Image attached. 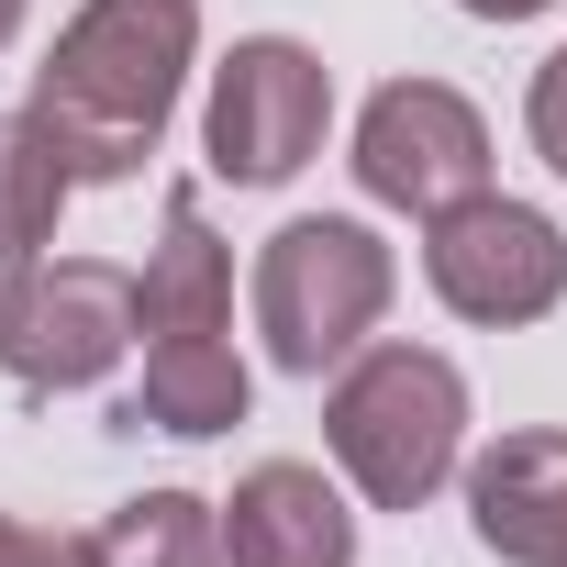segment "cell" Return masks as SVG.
I'll use <instances>...</instances> for the list:
<instances>
[{
  "mask_svg": "<svg viewBox=\"0 0 567 567\" xmlns=\"http://www.w3.org/2000/svg\"><path fill=\"white\" fill-rule=\"evenodd\" d=\"M323 445L368 489V512H423L456 478V445H467L456 357H434V346H357L334 401H323Z\"/></svg>",
  "mask_w": 567,
  "mask_h": 567,
  "instance_id": "obj_3",
  "label": "cell"
},
{
  "mask_svg": "<svg viewBox=\"0 0 567 567\" xmlns=\"http://www.w3.org/2000/svg\"><path fill=\"white\" fill-rule=\"evenodd\" d=\"M323 123H334V79L312 45L290 34H245L223 68H212V112H200V145H212V178L234 189H278L323 156Z\"/></svg>",
  "mask_w": 567,
  "mask_h": 567,
  "instance_id": "obj_6",
  "label": "cell"
},
{
  "mask_svg": "<svg viewBox=\"0 0 567 567\" xmlns=\"http://www.w3.org/2000/svg\"><path fill=\"white\" fill-rule=\"evenodd\" d=\"M523 134H534V156L567 178V45L534 68V101H523Z\"/></svg>",
  "mask_w": 567,
  "mask_h": 567,
  "instance_id": "obj_13",
  "label": "cell"
},
{
  "mask_svg": "<svg viewBox=\"0 0 567 567\" xmlns=\"http://www.w3.org/2000/svg\"><path fill=\"white\" fill-rule=\"evenodd\" d=\"M223 545H234V567H357V512H346V489L323 467L267 456V467L234 478Z\"/></svg>",
  "mask_w": 567,
  "mask_h": 567,
  "instance_id": "obj_9",
  "label": "cell"
},
{
  "mask_svg": "<svg viewBox=\"0 0 567 567\" xmlns=\"http://www.w3.org/2000/svg\"><path fill=\"white\" fill-rule=\"evenodd\" d=\"M90 545H101V567H234L223 512H212L200 489H145V501H123Z\"/></svg>",
  "mask_w": 567,
  "mask_h": 567,
  "instance_id": "obj_12",
  "label": "cell"
},
{
  "mask_svg": "<svg viewBox=\"0 0 567 567\" xmlns=\"http://www.w3.org/2000/svg\"><path fill=\"white\" fill-rule=\"evenodd\" d=\"M12 34H23V0H0V45H12Z\"/></svg>",
  "mask_w": 567,
  "mask_h": 567,
  "instance_id": "obj_16",
  "label": "cell"
},
{
  "mask_svg": "<svg viewBox=\"0 0 567 567\" xmlns=\"http://www.w3.org/2000/svg\"><path fill=\"white\" fill-rule=\"evenodd\" d=\"M0 567H101V545L90 534H34V523L0 512Z\"/></svg>",
  "mask_w": 567,
  "mask_h": 567,
  "instance_id": "obj_14",
  "label": "cell"
},
{
  "mask_svg": "<svg viewBox=\"0 0 567 567\" xmlns=\"http://www.w3.org/2000/svg\"><path fill=\"white\" fill-rule=\"evenodd\" d=\"M189 56H200V0H90V12L45 45L23 112L56 134L79 189H112V178H134L167 145Z\"/></svg>",
  "mask_w": 567,
  "mask_h": 567,
  "instance_id": "obj_1",
  "label": "cell"
},
{
  "mask_svg": "<svg viewBox=\"0 0 567 567\" xmlns=\"http://www.w3.org/2000/svg\"><path fill=\"white\" fill-rule=\"evenodd\" d=\"M134 267H101V256H23L0 267V379L12 390H90L123 368L134 346Z\"/></svg>",
  "mask_w": 567,
  "mask_h": 567,
  "instance_id": "obj_5",
  "label": "cell"
},
{
  "mask_svg": "<svg viewBox=\"0 0 567 567\" xmlns=\"http://www.w3.org/2000/svg\"><path fill=\"white\" fill-rule=\"evenodd\" d=\"M456 12H478V23H534L545 0H456Z\"/></svg>",
  "mask_w": 567,
  "mask_h": 567,
  "instance_id": "obj_15",
  "label": "cell"
},
{
  "mask_svg": "<svg viewBox=\"0 0 567 567\" xmlns=\"http://www.w3.org/2000/svg\"><path fill=\"white\" fill-rule=\"evenodd\" d=\"M134 334H145V390L123 401V423H156V434H234L256 379L234 357V256L223 234L200 223V200L178 189L167 200V234L134 278Z\"/></svg>",
  "mask_w": 567,
  "mask_h": 567,
  "instance_id": "obj_2",
  "label": "cell"
},
{
  "mask_svg": "<svg viewBox=\"0 0 567 567\" xmlns=\"http://www.w3.org/2000/svg\"><path fill=\"white\" fill-rule=\"evenodd\" d=\"M390 290H401L390 245L368 223H346V212H301V223H278L256 245V334L290 379H323L334 357H357L379 334Z\"/></svg>",
  "mask_w": 567,
  "mask_h": 567,
  "instance_id": "obj_4",
  "label": "cell"
},
{
  "mask_svg": "<svg viewBox=\"0 0 567 567\" xmlns=\"http://www.w3.org/2000/svg\"><path fill=\"white\" fill-rule=\"evenodd\" d=\"M423 278H434V301H445L456 323H501V334H512V323H545V312L567 301V234H556L534 200L478 189V200L434 212Z\"/></svg>",
  "mask_w": 567,
  "mask_h": 567,
  "instance_id": "obj_7",
  "label": "cell"
},
{
  "mask_svg": "<svg viewBox=\"0 0 567 567\" xmlns=\"http://www.w3.org/2000/svg\"><path fill=\"white\" fill-rule=\"evenodd\" d=\"M357 189L390 200V212H456L489 189V123L467 90L445 79H390L368 112H357Z\"/></svg>",
  "mask_w": 567,
  "mask_h": 567,
  "instance_id": "obj_8",
  "label": "cell"
},
{
  "mask_svg": "<svg viewBox=\"0 0 567 567\" xmlns=\"http://www.w3.org/2000/svg\"><path fill=\"white\" fill-rule=\"evenodd\" d=\"M68 156L34 112H0V267H23L56 245V212H68Z\"/></svg>",
  "mask_w": 567,
  "mask_h": 567,
  "instance_id": "obj_11",
  "label": "cell"
},
{
  "mask_svg": "<svg viewBox=\"0 0 567 567\" xmlns=\"http://www.w3.org/2000/svg\"><path fill=\"white\" fill-rule=\"evenodd\" d=\"M467 534L501 567H567V434L523 423L467 467Z\"/></svg>",
  "mask_w": 567,
  "mask_h": 567,
  "instance_id": "obj_10",
  "label": "cell"
}]
</instances>
